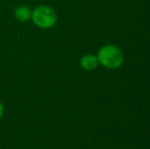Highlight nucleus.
I'll list each match as a JSON object with an SVG mask.
<instances>
[{
    "instance_id": "nucleus-1",
    "label": "nucleus",
    "mask_w": 150,
    "mask_h": 149,
    "mask_svg": "<svg viewBox=\"0 0 150 149\" xmlns=\"http://www.w3.org/2000/svg\"><path fill=\"white\" fill-rule=\"evenodd\" d=\"M99 64L106 68H117L124 62V53L115 45H105L97 53Z\"/></svg>"
},
{
    "instance_id": "nucleus-2",
    "label": "nucleus",
    "mask_w": 150,
    "mask_h": 149,
    "mask_svg": "<svg viewBox=\"0 0 150 149\" xmlns=\"http://www.w3.org/2000/svg\"><path fill=\"white\" fill-rule=\"evenodd\" d=\"M32 20L41 29H50L55 26L57 22V14L55 10L48 5H39L32 10Z\"/></svg>"
},
{
    "instance_id": "nucleus-3",
    "label": "nucleus",
    "mask_w": 150,
    "mask_h": 149,
    "mask_svg": "<svg viewBox=\"0 0 150 149\" xmlns=\"http://www.w3.org/2000/svg\"><path fill=\"white\" fill-rule=\"evenodd\" d=\"M13 16L18 22H28L32 18V10L29 6L26 5H20L14 9Z\"/></svg>"
},
{
    "instance_id": "nucleus-4",
    "label": "nucleus",
    "mask_w": 150,
    "mask_h": 149,
    "mask_svg": "<svg viewBox=\"0 0 150 149\" xmlns=\"http://www.w3.org/2000/svg\"><path fill=\"white\" fill-rule=\"evenodd\" d=\"M80 64L85 71H93L98 66V58L94 54H86L81 58Z\"/></svg>"
},
{
    "instance_id": "nucleus-5",
    "label": "nucleus",
    "mask_w": 150,
    "mask_h": 149,
    "mask_svg": "<svg viewBox=\"0 0 150 149\" xmlns=\"http://www.w3.org/2000/svg\"><path fill=\"white\" fill-rule=\"evenodd\" d=\"M3 112H4V106H3V104L0 102V119H1L2 115H3Z\"/></svg>"
}]
</instances>
